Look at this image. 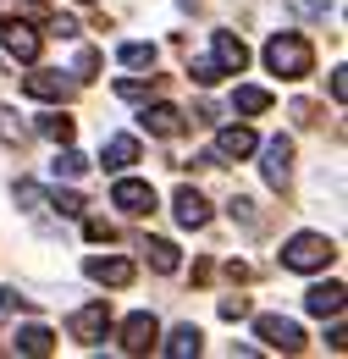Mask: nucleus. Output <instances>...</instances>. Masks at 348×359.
<instances>
[{
  "instance_id": "obj_1",
  "label": "nucleus",
  "mask_w": 348,
  "mask_h": 359,
  "mask_svg": "<svg viewBox=\"0 0 348 359\" xmlns=\"http://www.w3.org/2000/svg\"><path fill=\"white\" fill-rule=\"evenodd\" d=\"M265 67H271L276 78H309L315 50H309L304 34H271V45H265Z\"/></svg>"
},
{
  "instance_id": "obj_2",
  "label": "nucleus",
  "mask_w": 348,
  "mask_h": 359,
  "mask_svg": "<svg viewBox=\"0 0 348 359\" xmlns=\"http://www.w3.org/2000/svg\"><path fill=\"white\" fill-rule=\"evenodd\" d=\"M332 255H337V243L326 232H299V238L282 243V266L288 271H321V266H332Z\"/></svg>"
},
{
  "instance_id": "obj_3",
  "label": "nucleus",
  "mask_w": 348,
  "mask_h": 359,
  "mask_svg": "<svg viewBox=\"0 0 348 359\" xmlns=\"http://www.w3.org/2000/svg\"><path fill=\"white\" fill-rule=\"evenodd\" d=\"M255 332H260L265 348H276V354H299V348H304V332H299V320H288V315H260Z\"/></svg>"
},
{
  "instance_id": "obj_4",
  "label": "nucleus",
  "mask_w": 348,
  "mask_h": 359,
  "mask_svg": "<svg viewBox=\"0 0 348 359\" xmlns=\"http://www.w3.org/2000/svg\"><path fill=\"white\" fill-rule=\"evenodd\" d=\"M0 45L11 61H39V34L28 28V17H6L0 22Z\"/></svg>"
},
{
  "instance_id": "obj_5",
  "label": "nucleus",
  "mask_w": 348,
  "mask_h": 359,
  "mask_svg": "<svg viewBox=\"0 0 348 359\" xmlns=\"http://www.w3.org/2000/svg\"><path fill=\"white\" fill-rule=\"evenodd\" d=\"M155 337H161V320H155L149 310H138V315L122 320V354H149Z\"/></svg>"
},
{
  "instance_id": "obj_6",
  "label": "nucleus",
  "mask_w": 348,
  "mask_h": 359,
  "mask_svg": "<svg viewBox=\"0 0 348 359\" xmlns=\"http://www.w3.org/2000/svg\"><path fill=\"white\" fill-rule=\"evenodd\" d=\"M105 332H111V310H105V299H94V304H83V310L72 315V337L78 343H105Z\"/></svg>"
},
{
  "instance_id": "obj_7",
  "label": "nucleus",
  "mask_w": 348,
  "mask_h": 359,
  "mask_svg": "<svg viewBox=\"0 0 348 359\" xmlns=\"http://www.w3.org/2000/svg\"><path fill=\"white\" fill-rule=\"evenodd\" d=\"M111 205L128 210V216H149V210H155V188L138 182V177H122L116 188H111Z\"/></svg>"
},
{
  "instance_id": "obj_8",
  "label": "nucleus",
  "mask_w": 348,
  "mask_h": 359,
  "mask_svg": "<svg viewBox=\"0 0 348 359\" xmlns=\"http://www.w3.org/2000/svg\"><path fill=\"white\" fill-rule=\"evenodd\" d=\"M288 177H293V138H271L265 144V182L288 188Z\"/></svg>"
},
{
  "instance_id": "obj_9",
  "label": "nucleus",
  "mask_w": 348,
  "mask_h": 359,
  "mask_svg": "<svg viewBox=\"0 0 348 359\" xmlns=\"http://www.w3.org/2000/svg\"><path fill=\"white\" fill-rule=\"evenodd\" d=\"M216 67H221V78H238L249 67V45L238 34H216Z\"/></svg>"
},
{
  "instance_id": "obj_10",
  "label": "nucleus",
  "mask_w": 348,
  "mask_h": 359,
  "mask_svg": "<svg viewBox=\"0 0 348 359\" xmlns=\"http://www.w3.org/2000/svg\"><path fill=\"white\" fill-rule=\"evenodd\" d=\"M304 310L321 315V320H326V315L337 320V315H343V282H321V287H309V293H304Z\"/></svg>"
},
{
  "instance_id": "obj_11",
  "label": "nucleus",
  "mask_w": 348,
  "mask_h": 359,
  "mask_svg": "<svg viewBox=\"0 0 348 359\" xmlns=\"http://www.w3.org/2000/svg\"><path fill=\"white\" fill-rule=\"evenodd\" d=\"M83 271L94 276V282H105V287H128V282H133V260H116V255H105V260L94 255Z\"/></svg>"
},
{
  "instance_id": "obj_12",
  "label": "nucleus",
  "mask_w": 348,
  "mask_h": 359,
  "mask_svg": "<svg viewBox=\"0 0 348 359\" xmlns=\"http://www.w3.org/2000/svg\"><path fill=\"white\" fill-rule=\"evenodd\" d=\"M172 210H177V222H182V226H205V222H210V205H205L199 188H177Z\"/></svg>"
},
{
  "instance_id": "obj_13",
  "label": "nucleus",
  "mask_w": 348,
  "mask_h": 359,
  "mask_svg": "<svg viewBox=\"0 0 348 359\" xmlns=\"http://www.w3.org/2000/svg\"><path fill=\"white\" fill-rule=\"evenodd\" d=\"M255 144H260V138L249 133V128H221L216 133V155L221 161H243V155H255Z\"/></svg>"
},
{
  "instance_id": "obj_14",
  "label": "nucleus",
  "mask_w": 348,
  "mask_h": 359,
  "mask_svg": "<svg viewBox=\"0 0 348 359\" xmlns=\"http://www.w3.org/2000/svg\"><path fill=\"white\" fill-rule=\"evenodd\" d=\"M144 133L177 138V133H182V111H177V105H149V111H144Z\"/></svg>"
},
{
  "instance_id": "obj_15",
  "label": "nucleus",
  "mask_w": 348,
  "mask_h": 359,
  "mask_svg": "<svg viewBox=\"0 0 348 359\" xmlns=\"http://www.w3.org/2000/svg\"><path fill=\"white\" fill-rule=\"evenodd\" d=\"M22 89L34 94V100H72V83H67V72H34Z\"/></svg>"
},
{
  "instance_id": "obj_16",
  "label": "nucleus",
  "mask_w": 348,
  "mask_h": 359,
  "mask_svg": "<svg viewBox=\"0 0 348 359\" xmlns=\"http://www.w3.org/2000/svg\"><path fill=\"white\" fill-rule=\"evenodd\" d=\"M205 348V337H199V326H177L172 337H166V359H194Z\"/></svg>"
},
{
  "instance_id": "obj_17",
  "label": "nucleus",
  "mask_w": 348,
  "mask_h": 359,
  "mask_svg": "<svg viewBox=\"0 0 348 359\" xmlns=\"http://www.w3.org/2000/svg\"><path fill=\"white\" fill-rule=\"evenodd\" d=\"M144 255H149V266L161 271V276H172V271L182 266V255H177L166 238H144Z\"/></svg>"
},
{
  "instance_id": "obj_18",
  "label": "nucleus",
  "mask_w": 348,
  "mask_h": 359,
  "mask_svg": "<svg viewBox=\"0 0 348 359\" xmlns=\"http://www.w3.org/2000/svg\"><path fill=\"white\" fill-rule=\"evenodd\" d=\"M50 348H55V337H50L44 326H22V332H17V354H28V359H44Z\"/></svg>"
},
{
  "instance_id": "obj_19",
  "label": "nucleus",
  "mask_w": 348,
  "mask_h": 359,
  "mask_svg": "<svg viewBox=\"0 0 348 359\" xmlns=\"http://www.w3.org/2000/svg\"><path fill=\"white\" fill-rule=\"evenodd\" d=\"M39 133L50 138V144H72V133H78V122H72L67 111H50V116H39Z\"/></svg>"
},
{
  "instance_id": "obj_20",
  "label": "nucleus",
  "mask_w": 348,
  "mask_h": 359,
  "mask_svg": "<svg viewBox=\"0 0 348 359\" xmlns=\"http://www.w3.org/2000/svg\"><path fill=\"white\" fill-rule=\"evenodd\" d=\"M83 172H88V161L78 155V149H67V144H61V155H55V166H50V177H55V182H61V177H67V182H78Z\"/></svg>"
},
{
  "instance_id": "obj_21",
  "label": "nucleus",
  "mask_w": 348,
  "mask_h": 359,
  "mask_svg": "<svg viewBox=\"0 0 348 359\" xmlns=\"http://www.w3.org/2000/svg\"><path fill=\"white\" fill-rule=\"evenodd\" d=\"M133 161H138V138L133 133H116L105 144V166H133Z\"/></svg>"
},
{
  "instance_id": "obj_22",
  "label": "nucleus",
  "mask_w": 348,
  "mask_h": 359,
  "mask_svg": "<svg viewBox=\"0 0 348 359\" xmlns=\"http://www.w3.org/2000/svg\"><path fill=\"white\" fill-rule=\"evenodd\" d=\"M116 55H122V67H133V72L155 67V45H144V39H128V45L116 50Z\"/></svg>"
},
{
  "instance_id": "obj_23",
  "label": "nucleus",
  "mask_w": 348,
  "mask_h": 359,
  "mask_svg": "<svg viewBox=\"0 0 348 359\" xmlns=\"http://www.w3.org/2000/svg\"><path fill=\"white\" fill-rule=\"evenodd\" d=\"M232 105H238L243 116H260V111H271V94H265V89H238V94H232Z\"/></svg>"
},
{
  "instance_id": "obj_24",
  "label": "nucleus",
  "mask_w": 348,
  "mask_h": 359,
  "mask_svg": "<svg viewBox=\"0 0 348 359\" xmlns=\"http://www.w3.org/2000/svg\"><path fill=\"white\" fill-rule=\"evenodd\" d=\"M0 138H6V144H22V138H28V128H22V116H17L11 105H0Z\"/></svg>"
},
{
  "instance_id": "obj_25",
  "label": "nucleus",
  "mask_w": 348,
  "mask_h": 359,
  "mask_svg": "<svg viewBox=\"0 0 348 359\" xmlns=\"http://www.w3.org/2000/svg\"><path fill=\"white\" fill-rule=\"evenodd\" d=\"M116 94H122V100H149V94H155V83H138V78H122V83H116Z\"/></svg>"
},
{
  "instance_id": "obj_26",
  "label": "nucleus",
  "mask_w": 348,
  "mask_h": 359,
  "mask_svg": "<svg viewBox=\"0 0 348 359\" xmlns=\"http://www.w3.org/2000/svg\"><path fill=\"white\" fill-rule=\"evenodd\" d=\"M17 205H28V210H44L50 199H44V194L34 188V182H17Z\"/></svg>"
},
{
  "instance_id": "obj_27",
  "label": "nucleus",
  "mask_w": 348,
  "mask_h": 359,
  "mask_svg": "<svg viewBox=\"0 0 348 359\" xmlns=\"http://www.w3.org/2000/svg\"><path fill=\"white\" fill-rule=\"evenodd\" d=\"M188 78H194V83H216L221 67H216V61H194V67H188Z\"/></svg>"
},
{
  "instance_id": "obj_28",
  "label": "nucleus",
  "mask_w": 348,
  "mask_h": 359,
  "mask_svg": "<svg viewBox=\"0 0 348 359\" xmlns=\"http://www.w3.org/2000/svg\"><path fill=\"white\" fill-rule=\"evenodd\" d=\"M50 205H55V210H61V216H83V199H78V194H55V199H50Z\"/></svg>"
},
{
  "instance_id": "obj_29",
  "label": "nucleus",
  "mask_w": 348,
  "mask_h": 359,
  "mask_svg": "<svg viewBox=\"0 0 348 359\" xmlns=\"http://www.w3.org/2000/svg\"><path fill=\"white\" fill-rule=\"evenodd\" d=\"M249 315V299H221V320H243Z\"/></svg>"
},
{
  "instance_id": "obj_30",
  "label": "nucleus",
  "mask_w": 348,
  "mask_h": 359,
  "mask_svg": "<svg viewBox=\"0 0 348 359\" xmlns=\"http://www.w3.org/2000/svg\"><path fill=\"white\" fill-rule=\"evenodd\" d=\"M288 6H293V11H299V17H321V11H326V6H332V0H288Z\"/></svg>"
},
{
  "instance_id": "obj_31",
  "label": "nucleus",
  "mask_w": 348,
  "mask_h": 359,
  "mask_svg": "<svg viewBox=\"0 0 348 359\" xmlns=\"http://www.w3.org/2000/svg\"><path fill=\"white\" fill-rule=\"evenodd\" d=\"M83 232L94 238V243H111V238H116V232H111V222H83Z\"/></svg>"
},
{
  "instance_id": "obj_32",
  "label": "nucleus",
  "mask_w": 348,
  "mask_h": 359,
  "mask_svg": "<svg viewBox=\"0 0 348 359\" xmlns=\"http://www.w3.org/2000/svg\"><path fill=\"white\" fill-rule=\"evenodd\" d=\"M332 100H337V105H343V100H348V72H343V67L332 72Z\"/></svg>"
},
{
  "instance_id": "obj_33",
  "label": "nucleus",
  "mask_w": 348,
  "mask_h": 359,
  "mask_svg": "<svg viewBox=\"0 0 348 359\" xmlns=\"http://www.w3.org/2000/svg\"><path fill=\"white\" fill-rule=\"evenodd\" d=\"M17 304H22V299H17L11 287H0V310H17Z\"/></svg>"
},
{
  "instance_id": "obj_34",
  "label": "nucleus",
  "mask_w": 348,
  "mask_h": 359,
  "mask_svg": "<svg viewBox=\"0 0 348 359\" xmlns=\"http://www.w3.org/2000/svg\"><path fill=\"white\" fill-rule=\"evenodd\" d=\"M182 6H199V0H182Z\"/></svg>"
},
{
  "instance_id": "obj_35",
  "label": "nucleus",
  "mask_w": 348,
  "mask_h": 359,
  "mask_svg": "<svg viewBox=\"0 0 348 359\" xmlns=\"http://www.w3.org/2000/svg\"><path fill=\"white\" fill-rule=\"evenodd\" d=\"M83 6H88V0H83Z\"/></svg>"
}]
</instances>
